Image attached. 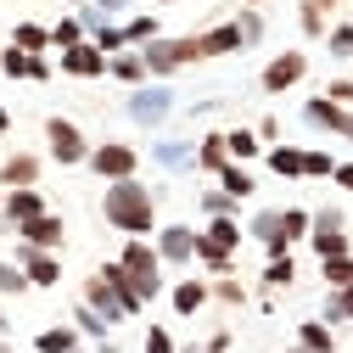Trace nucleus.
<instances>
[{"instance_id":"1","label":"nucleus","mask_w":353,"mask_h":353,"mask_svg":"<svg viewBox=\"0 0 353 353\" xmlns=\"http://www.w3.org/2000/svg\"><path fill=\"white\" fill-rule=\"evenodd\" d=\"M101 213H107V225L123 230V236H152V225H157V196H152V185H141V180H112L107 196H101Z\"/></svg>"},{"instance_id":"2","label":"nucleus","mask_w":353,"mask_h":353,"mask_svg":"<svg viewBox=\"0 0 353 353\" xmlns=\"http://www.w3.org/2000/svg\"><path fill=\"white\" fill-rule=\"evenodd\" d=\"M118 270L129 275V286L141 292V303H152V297L163 292V258H157V247H152L146 236H129V241L118 247Z\"/></svg>"},{"instance_id":"3","label":"nucleus","mask_w":353,"mask_h":353,"mask_svg":"<svg viewBox=\"0 0 353 353\" xmlns=\"http://www.w3.org/2000/svg\"><path fill=\"white\" fill-rule=\"evenodd\" d=\"M236 247H241V225H236V219H208V230L196 236V258L208 263L213 275H230Z\"/></svg>"},{"instance_id":"4","label":"nucleus","mask_w":353,"mask_h":353,"mask_svg":"<svg viewBox=\"0 0 353 353\" xmlns=\"http://www.w3.org/2000/svg\"><path fill=\"white\" fill-rule=\"evenodd\" d=\"M141 62H146V73L168 79V73L202 62V51H196V39H152V46H141Z\"/></svg>"},{"instance_id":"5","label":"nucleus","mask_w":353,"mask_h":353,"mask_svg":"<svg viewBox=\"0 0 353 353\" xmlns=\"http://www.w3.org/2000/svg\"><path fill=\"white\" fill-rule=\"evenodd\" d=\"M46 146H51V163H62V168L90 157V141H84V129L73 118H46Z\"/></svg>"},{"instance_id":"6","label":"nucleus","mask_w":353,"mask_h":353,"mask_svg":"<svg viewBox=\"0 0 353 353\" xmlns=\"http://www.w3.org/2000/svg\"><path fill=\"white\" fill-rule=\"evenodd\" d=\"M84 163H90L101 180L112 185V180H135L141 152H135V146H123V141H101V146H90V157H84Z\"/></svg>"},{"instance_id":"7","label":"nucleus","mask_w":353,"mask_h":353,"mask_svg":"<svg viewBox=\"0 0 353 353\" xmlns=\"http://www.w3.org/2000/svg\"><path fill=\"white\" fill-rule=\"evenodd\" d=\"M308 247H314L320 258H342L347 252V230H342V208H325L308 219Z\"/></svg>"},{"instance_id":"8","label":"nucleus","mask_w":353,"mask_h":353,"mask_svg":"<svg viewBox=\"0 0 353 353\" xmlns=\"http://www.w3.org/2000/svg\"><path fill=\"white\" fill-rule=\"evenodd\" d=\"M168 107H174V90H168V84H141V90L129 96V118H135V123H163Z\"/></svg>"},{"instance_id":"9","label":"nucleus","mask_w":353,"mask_h":353,"mask_svg":"<svg viewBox=\"0 0 353 353\" xmlns=\"http://www.w3.org/2000/svg\"><path fill=\"white\" fill-rule=\"evenodd\" d=\"M17 270L28 275V286L46 292V286L62 281V258H57V252H39V247H17Z\"/></svg>"},{"instance_id":"10","label":"nucleus","mask_w":353,"mask_h":353,"mask_svg":"<svg viewBox=\"0 0 353 353\" xmlns=\"http://www.w3.org/2000/svg\"><path fill=\"white\" fill-rule=\"evenodd\" d=\"M0 213H6V225L17 230V225H28V219L51 213V208H46V191H39V185H23V191H6V196H0Z\"/></svg>"},{"instance_id":"11","label":"nucleus","mask_w":353,"mask_h":353,"mask_svg":"<svg viewBox=\"0 0 353 353\" xmlns=\"http://www.w3.org/2000/svg\"><path fill=\"white\" fill-rule=\"evenodd\" d=\"M303 73H308V57H303V51H281L270 68H263V79H258V84H263L270 96H281V90H292Z\"/></svg>"},{"instance_id":"12","label":"nucleus","mask_w":353,"mask_h":353,"mask_svg":"<svg viewBox=\"0 0 353 353\" xmlns=\"http://www.w3.org/2000/svg\"><path fill=\"white\" fill-rule=\"evenodd\" d=\"M17 236H23V247L57 252V247H62V236H68V225H62L57 213H39V219H28V225H17Z\"/></svg>"},{"instance_id":"13","label":"nucleus","mask_w":353,"mask_h":353,"mask_svg":"<svg viewBox=\"0 0 353 353\" xmlns=\"http://www.w3.org/2000/svg\"><path fill=\"white\" fill-rule=\"evenodd\" d=\"M0 73H6V79H34V84H46V79H51V62H46V57H28V51H17V46H6V51H0Z\"/></svg>"},{"instance_id":"14","label":"nucleus","mask_w":353,"mask_h":353,"mask_svg":"<svg viewBox=\"0 0 353 353\" xmlns=\"http://www.w3.org/2000/svg\"><path fill=\"white\" fill-rule=\"evenodd\" d=\"M157 258H163V263H185V258H196V230H191V225H163V236H157Z\"/></svg>"},{"instance_id":"15","label":"nucleus","mask_w":353,"mask_h":353,"mask_svg":"<svg viewBox=\"0 0 353 353\" xmlns=\"http://www.w3.org/2000/svg\"><path fill=\"white\" fill-rule=\"evenodd\" d=\"M62 73H68V79H101V73H107V57L90 46V39H84V46L62 51Z\"/></svg>"},{"instance_id":"16","label":"nucleus","mask_w":353,"mask_h":353,"mask_svg":"<svg viewBox=\"0 0 353 353\" xmlns=\"http://www.w3.org/2000/svg\"><path fill=\"white\" fill-rule=\"evenodd\" d=\"M0 185H6V191L39 185V157H28V152H12L6 163H0Z\"/></svg>"},{"instance_id":"17","label":"nucleus","mask_w":353,"mask_h":353,"mask_svg":"<svg viewBox=\"0 0 353 353\" xmlns=\"http://www.w3.org/2000/svg\"><path fill=\"white\" fill-rule=\"evenodd\" d=\"M84 303H90V308H96V314H101L107 325H118V320H129V314H123V303H118V292H112V286H107L101 275H96L90 286H84Z\"/></svg>"},{"instance_id":"18","label":"nucleus","mask_w":353,"mask_h":353,"mask_svg":"<svg viewBox=\"0 0 353 353\" xmlns=\"http://www.w3.org/2000/svg\"><path fill=\"white\" fill-rule=\"evenodd\" d=\"M196 51H202V57H230V51H241V28H236V23H219V28L196 34Z\"/></svg>"},{"instance_id":"19","label":"nucleus","mask_w":353,"mask_h":353,"mask_svg":"<svg viewBox=\"0 0 353 353\" xmlns=\"http://www.w3.org/2000/svg\"><path fill=\"white\" fill-rule=\"evenodd\" d=\"M208 297H213V286L208 281H180V286H174V314H202V308H208Z\"/></svg>"},{"instance_id":"20","label":"nucleus","mask_w":353,"mask_h":353,"mask_svg":"<svg viewBox=\"0 0 353 353\" xmlns=\"http://www.w3.org/2000/svg\"><path fill=\"white\" fill-rule=\"evenodd\" d=\"M303 118L314 123V129H331V135H342V123H347V112H342L336 101H325V96H314V101H308V107H303Z\"/></svg>"},{"instance_id":"21","label":"nucleus","mask_w":353,"mask_h":353,"mask_svg":"<svg viewBox=\"0 0 353 353\" xmlns=\"http://www.w3.org/2000/svg\"><path fill=\"white\" fill-rule=\"evenodd\" d=\"M297 347H303V353H336V336H331L325 320H303V325H297Z\"/></svg>"},{"instance_id":"22","label":"nucleus","mask_w":353,"mask_h":353,"mask_svg":"<svg viewBox=\"0 0 353 353\" xmlns=\"http://www.w3.org/2000/svg\"><path fill=\"white\" fill-rule=\"evenodd\" d=\"M219 191H225V196H236V202H247V196L258 191V180H252L241 163H225V168H219Z\"/></svg>"},{"instance_id":"23","label":"nucleus","mask_w":353,"mask_h":353,"mask_svg":"<svg viewBox=\"0 0 353 353\" xmlns=\"http://www.w3.org/2000/svg\"><path fill=\"white\" fill-rule=\"evenodd\" d=\"M107 73L112 79H123V84H146V62H141V51H118V57H107Z\"/></svg>"},{"instance_id":"24","label":"nucleus","mask_w":353,"mask_h":353,"mask_svg":"<svg viewBox=\"0 0 353 353\" xmlns=\"http://www.w3.org/2000/svg\"><path fill=\"white\" fill-rule=\"evenodd\" d=\"M34 347H39V353H79V331H73V325H51V331L34 336Z\"/></svg>"},{"instance_id":"25","label":"nucleus","mask_w":353,"mask_h":353,"mask_svg":"<svg viewBox=\"0 0 353 353\" xmlns=\"http://www.w3.org/2000/svg\"><path fill=\"white\" fill-rule=\"evenodd\" d=\"M225 152H230V163H252V157L263 152V141L252 135V129H230V135H225Z\"/></svg>"},{"instance_id":"26","label":"nucleus","mask_w":353,"mask_h":353,"mask_svg":"<svg viewBox=\"0 0 353 353\" xmlns=\"http://www.w3.org/2000/svg\"><path fill=\"white\" fill-rule=\"evenodd\" d=\"M270 168L281 180H303V146H270Z\"/></svg>"},{"instance_id":"27","label":"nucleus","mask_w":353,"mask_h":353,"mask_svg":"<svg viewBox=\"0 0 353 353\" xmlns=\"http://www.w3.org/2000/svg\"><path fill=\"white\" fill-rule=\"evenodd\" d=\"M12 46L28 51V57H39V51L51 46V28H39V23H17V28H12Z\"/></svg>"},{"instance_id":"28","label":"nucleus","mask_w":353,"mask_h":353,"mask_svg":"<svg viewBox=\"0 0 353 353\" xmlns=\"http://www.w3.org/2000/svg\"><path fill=\"white\" fill-rule=\"evenodd\" d=\"M320 275H325V286H331V292L353 286V252H342V258H320Z\"/></svg>"},{"instance_id":"29","label":"nucleus","mask_w":353,"mask_h":353,"mask_svg":"<svg viewBox=\"0 0 353 353\" xmlns=\"http://www.w3.org/2000/svg\"><path fill=\"white\" fill-rule=\"evenodd\" d=\"M230 163V152H225V135H208L202 146H196V168H208V174H219Z\"/></svg>"},{"instance_id":"30","label":"nucleus","mask_w":353,"mask_h":353,"mask_svg":"<svg viewBox=\"0 0 353 353\" xmlns=\"http://www.w3.org/2000/svg\"><path fill=\"white\" fill-rule=\"evenodd\" d=\"M51 46H57V51H73V46H84V17H62V23L51 28Z\"/></svg>"},{"instance_id":"31","label":"nucleus","mask_w":353,"mask_h":353,"mask_svg":"<svg viewBox=\"0 0 353 353\" xmlns=\"http://www.w3.org/2000/svg\"><path fill=\"white\" fill-rule=\"evenodd\" d=\"M308 219H314L308 208H281V230H286V241H292V247H297V241H308Z\"/></svg>"},{"instance_id":"32","label":"nucleus","mask_w":353,"mask_h":353,"mask_svg":"<svg viewBox=\"0 0 353 353\" xmlns=\"http://www.w3.org/2000/svg\"><path fill=\"white\" fill-rule=\"evenodd\" d=\"M342 320H353V286H342V292L325 297V325H342Z\"/></svg>"},{"instance_id":"33","label":"nucleus","mask_w":353,"mask_h":353,"mask_svg":"<svg viewBox=\"0 0 353 353\" xmlns=\"http://www.w3.org/2000/svg\"><path fill=\"white\" fill-rule=\"evenodd\" d=\"M157 39V17H129L123 23V46H152Z\"/></svg>"},{"instance_id":"34","label":"nucleus","mask_w":353,"mask_h":353,"mask_svg":"<svg viewBox=\"0 0 353 353\" xmlns=\"http://www.w3.org/2000/svg\"><path fill=\"white\" fill-rule=\"evenodd\" d=\"M73 320H79L73 331H84V336H101V342H107V331H112V325H107V320L96 314V308H90V303H79V308H73Z\"/></svg>"},{"instance_id":"35","label":"nucleus","mask_w":353,"mask_h":353,"mask_svg":"<svg viewBox=\"0 0 353 353\" xmlns=\"http://www.w3.org/2000/svg\"><path fill=\"white\" fill-rule=\"evenodd\" d=\"M292 281H297L292 252H286V258H270V270H263V286H275V292H281V286H292Z\"/></svg>"},{"instance_id":"36","label":"nucleus","mask_w":353,"mask_h":353,"mask_svg":"<svg viewBox=\"0 0 353 353\" xmlns=\"http://www.w3.org/2000/svg\"><path fill=\"white\" fill-rule=\"evenodd\" d=\"M90 46H96L101 57H118V51H123V28H118V23H96V39H90Z\"/></svg>"},{"instance_id":"37","label":"nucleus","mask_w":353,"mask_h":353,"mask_svg":"<svg viewBox=\"0 0 353 353\" xmlns=\"http://www.w3.org/2000/svg\"><path fill=\"white\" fill-rule=\"evenodd\" d=\"M331 168H336L331 152H303V174H308V180H331Z\"/></svg>"},{"instance_id":"38","label":"nucleus","mask_w":353,"mask_h":353,"mask_svg":"<svg viewBox=\"0 0 353 353\" xmlns=\"http://www.w3.org/2000/svg\"><path fill=\"white\" fill-rule=\"evenodd\" d=\"M202 213H208V219H230V213H236V196H225V191H202Z\"/></svg>"},{"instance_id":"39","label":"nucleus","mask_w":353,"mask_h":353,"mask_svg":"<svg viewBox=\"0 0 353 353\" xmlns=\"http://www.w3.org/2000/svg\"><path fill=\"white\" fill-rule=\"evenodd\" d=\"M325 46H331V57H353V23L325 28Z\"/></svg>"},{"instance_id":"40","label":"nucleus","mask_w":353,"mask_h":353,"mask_svg":"<svg viewBox=\"0 0 353 353\" xmlns=\"http://www.w3.org/2000/svg\"><path fill=\"white\" fill-rule=\"evenodd\" d=\"M0 292H12V297H17V292H28V275L17 270V263H6V258H0Z\"/></svg>"},{"instance_id":"41","label":"nucleus","mask_w":353,"mask_h":353,"mask_svg":"<svg viewBox=\"0 0 353 353\" xmlns=\"http://www.w3.org/2000/svg\"><path fill=\"white\" fill-rule=\"evenodd\" d=\"M157 163H163V168H185V163H191V152H185L180 141H163V146H157Z\"/></svg>"},{"instance_id":"42","label":"nucleus","mask_w":353,"mask_h":353,"mask_svg":"<svg viewBox=\"0 0 353 353\" xmlns=\"http://www.w3.org/2000/svg\"><path fill=\"white\" fill-rule=\"evenodd\" d=\"M236 28H241V46H258V39H263V17L258 12H241Z\"/></svg>"},{"instance_id":"43","label":"nucleus","mask_w":353,"mask_h":353,"mask_svg":"<svg viewBox=\"0 0 353 353\" xmlns=\"http://www.w3.org/2000/svg\"><path fill=\"white\" fill-rule=\"evenodd\" d=\"M325 101H336V107H353V79H331V84H325Z\"/></svg>"},{"instance_id":"44","label":"nucleus","mask_w":353,"mask_h":353,"mask_svg":"<svg viewBox=\"0 0 353 353\" xmlns=\"http://www.w3.org/2000/svg\"><path fill=\"white\" fill-rule=\"evenodd\" d=\"M141 353H174V336H168L163 325H152V331H146V347H141Z\"/></svg>"},{"instance_id":"45","label":"nucleus","mask_w":353,"mask_h":353,"mask_svg":"<svg viewBox=\"0 0 353 353\" xmlns=\"http://www.w3.org/2000/svg\"><path fill=\"white\" fill-rule=\"evenodd\" d=\"M213 297H225V303H241V297H247V292H241V286H236V281H219V286H213Z\"/></svg>"},{"instance_id":"46","label":"nucleus","mask_w":353,"mask_h":353,"mask_svg":"<svg viewBox=\"0 0 353 353\" xmlns=\"http://www.w3.org/2000/svg\"><path fill=\"white\" fill-rule=\"evenodd\" d=\"M303 28H308V34H325V17H320L314 6H303Z\"/></svg>"},{"instance_id":"47","label":"nucleus","mask_w":353,"mask_h":353,"mask_svg":"<svg viewBox=\"0 0 353 353\" xmlns=\"http://www.w3.org/2000/svg\"><path fill=\"white\" fill-rule=\"evenodd\" d=\"M331 180H336L342 191H353V163H336V168H331Z\"/></svg>"},{"instance_id":"48","label":"nucleus","mask_w":353,"mask_h":353,"mask_svg":"<svg viewBox=\"0 0 353 353\" xmlns=\"http://www.w3.org/2000/svg\"><path fill=\"white\" fill-rule=\"evenodd\" d=\"M308 6H314V12H320V17H325V12H331V6H336V0H308Z\"/></svg>"},{"instance_id":"49","label":"nucleus","mask_w":353,"mask_h":353,"mask_svg":"<svg viewBox=\"0 0 353 353\" xmlns=\"http://www.w3.org/2000/svg\"><path fill=\"white\" fill-rule=\"evenodd\" d=\"M6 129H12V112H6V107H0V135H6Z\"/></svg>"},{"instance_id":"50","label":"nucleus","mask_w":353,"mask_h":353,"mask_svg":"<svg viewBox=\"0 0 353 353\" xmlns=\"http://www.w3.org/2000/svg\"><path fill=\"white\" fill-rule=\"evenodd\" d=\"M101 6H107V12H123V0H101Z\"/></svg>"},{"instance_id":"51","label":"nucleus","mask_w":353,"mask_h":353,"mask_svg":"<svg viewBox=\"0 0 353 353\" xmlns=\"http://www.w3.org/2000/svg\"><path fill=\"white\" fill-rule=\"evenodd\" d=\"M342 135H347V141H353V112H347V123H342Z\"/></svg>"},{"instance_id":"52","label":"nucleus","mask_w":353,"mask_h":353,"mask_svg":"<svg viewBox=\"0 0 353 353\" xmlns=\"http://www.w3.org/2000/svg\"><path fill=\"white\" fill-rule=\"evenodd\" d=\"M0 353H17V347H12V342H0Z\"/></svg>"},{"instance_id":"53","label":"nucleus","mask_w":353,"mask_h":353,"mask_svg":"<svg viewBox=\"0 0 353 353\" xmlns=\"http://www.w3.org/2000/svg\"><path fill=\"white\" fill-rule=\"evenodd\" d=\"M157 6H180V0H157Z\"/></svg>"},{"instance_id":"54","label":"nucleus","mask_w":353,"mask_h":353,"mask_svg":"<svg viewBox=\"0 0 353 353\" xmlns=\"http://www.w3.org/2000/svg\"><path fill=\"white\" fill-rule=\"evenodd\" d=\"M247 6H263V0H247Z\"/></svg>"},{"instance_id":"55","label":"nucleus","mask_w":353,"mask_h":353,"mask_svg":"<svg viewBox=\"0 0 353 353\" xmlns=\"http://www.w3.org/2000/svg\"><path fill=\"white\" fill-rule=\"evenodd\" d=\"M191 353H208V347H191Z\"/></svg>"},{"instance_id":"56","label":"nucleus","mask_w":353,"mask_h":353,"mask_svg":"<svg viewBox=\"0 0 353 353\" xmlns=\"http://www.w3.org/2000/svg\"><path fill=\"white\" fill-rule=\"evenodd\" d=\"M286 353H303V347H286Z\"/></svg>"},{"instance_id":"57","label":"nucleus","mask_w":353,"mask_h":353,"mask_svg":"<svg viewBox=\"0 0 353 353\" xmlns=\"http://www.w3.org/2000/svg\"><path fill=\"white\" fill-rule=\"evenodd\" d=\"M73 6H84V0H73Z\"/></svg>"}]
</instances>
